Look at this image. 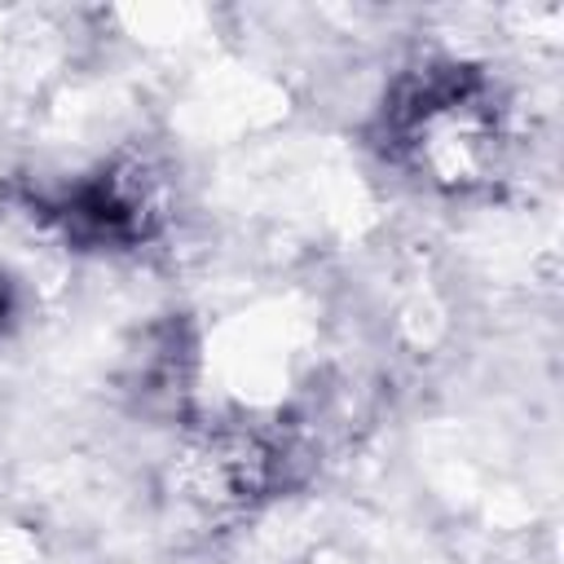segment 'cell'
Masks as SVG:
<instances>
[{"mask_svg": "<svg viewBox=\"0 0 564 564\" xmlns=\"http://www.w3.org/2000/svg\"><path fill=\"white\" fill-rule=\"evenodd\" d=\"M286 480V449L256 427H220L185 449L181 485L194 502L225 511L273 494Z\"/></svg>", "mask_w": 564, "mask_h": 564, "instance_id": "obj_1", "label": "cell"}, {"mask_svg": "<svg viewBox=\"0 0 564 564\" xmlns=\"http://www.w3.org/2000/svg\"><path fill=\"white\" fill-rule=\"evenodd\" d=\"M66 229L84 242H137L163 220V185L141 159H123L75 185L62 203Z\"/></svg>", "mask_w": 564, "mask_h": 564, "instance_id": "obj_2", "label": "cell"}]
</instances>
